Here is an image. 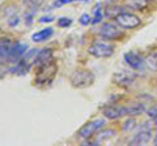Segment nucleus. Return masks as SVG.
Wrapping results in <instances>:
<instances>
[{"mask_svg": "<svg viewBox=\"0 0 157 146\" xmlns=\"http://www.w3.org/2000/svg\"><path fill=\"white\" fill-rule=\"evenodd\" d=\"M72 2H82V0H58V2H55V4L54 5H62V4H67V3H72Z\"/></svg>", "mask_w": 157, "mask_h": 146, "instance_id": "25", "label": "nucleus"}, {"mask_svg": "<svg viewBox=\"0 0 157 146\" xmlns=\"http://www.w3.org/2000/svg\"><path fill=\"white\" fill-rule=\"evenodd\" d=\"M88 52L97 59H106L114 53V47L104 42H94L88 48Z\"/></svg>", "mask_w": 157, "mask_h": 146, "instance_id": "4", "label": "nucleus"}, {"mask_svg": "<svg viewBox=\"0 0 157 146\" xmlns=\"http://www.w3.org/2000/svg\"><path fill=\"white\" fill-rule=\"evenodd\" d=\"M115 22L123 29H135L137 26H140L141 20L134 13L122 12L115 17Z\"/></svg>", "mask_w": 157, "mask_h": 146, "instance_id": "5", "label": "nucleus"}, {"mask_svg": "<svg viewBox=\"0 0 157 146\" xmlns=\"http://www.w3.org/2000/svg\"><path fill=\"white\" fill-rule=\"evenodd\" d=\"M148 2H152V0H148Z\"/></svg>", "mask_w": 157, "mask_h": 146, "instance_id": "28", "label": "nucleus"}, {"mask_svg": "<svg viewBox=\"0 0 157 146\" xmlns=\"http://www.w3.org/2000/svg\"><path fill=\"white\" fill-rule=\"evenodd\" d=\"M54 34V30L51 27H46V29H42V30H39L37 33H34L32 35V41L36 42V43H39V42H45L47 41L48 38Z\"/></svg>", "mask_w": 157, "mask_h": 146, "instance_id": "14", "label": "nucleus"}, {"mask_svg": "<svg viewBox=\"0 0 157 146\" xmlns=\"http://www.w3.org/2000/svg\"><path fill=\"white\" fill-rule=\"evenodd\" d=\"M147 114H148V116L151 119H157V104H155L152 108H149L147 111Z\"/></svg>", "mask_w": 157, "mask_h": 146, "instance_id": "23", "label": "nucleus"}, {"mask_svg": "<svg viewBox=\"0 0 157 146\" xmlns=\"http://www.w3.org/2000/svg\"><path fill=\"white\" fill-rule=\"evenodd\" d=\"M78 21H80V24H81V25H89V22H92V18L89 17V14H82V16L80 17V18H78Z\"/></svg>", "mask_w": 157, "mask_h": 146, "instance_id": "22", "label": "nucleus"}, {"mask_svg": "<svg viewBox=\"0 0 157 146\" xmlns=\"http://www.w3.org/2000/svg\"><path fill=\"white\" fill-rule=\"evenodd\" d=\"M33 16H34V12H33V11H32V12H28V13L25 14V22H26L28 26H30L32 24H33Z\"/></svg>", "mask_w": 157, "mask_h": 146, "instance_id": "24", "label": "nucleus"}, {"mask_svg": "<svg viewBox=\"0 0 157 146\" xmlns=\"http://www.w3.org/2000/svg\"><path fill=\"white\" fill-rule=\"evenodd\" d=\"M13 46H14V43L9 39H6V38H3L2 42H0V57H2L3 64L9 61V59H11Z\"/></svg>", "mask_w": 157, "mask_h": 146, "instance_id": "12", "label": "nucleus"}, {"mask_svg": "<svg viewBox=\"0 0 157 146\" xmlns=\"http://www.w3.org/2000/svg\"><path fill=\"white\" fill-rule=\"evenodd\" d=\"M151 141V128L148 125L141 126L140 132H137L134 137L131 138L130 145H145Z\"/></svg>", "mask_w": 157, "mask_h": 146, "instance_id": "11", "label": "nucleus"}, {"mask_svg": "<svg viewBox=\"0 0 157 146\" xmlns=\"http://www.w3.org/2000/svg\"><path fill=\"white\" fill-rule=\"evenodd\" d=\"M51 61H54L52 50L51 48H43V50H39L37 55L34 56L33 65L38 68V67L45 65V64H48V63H51Z\"/></svg>", "mask_w": 157, "mask_h": 146, "instance_id": "9", "label": "nucleus"}, {"mask_svg": "<svg viewBox=\"0 0 157 146\" xmlns=\"http://www.w3.org/2000/svg\"><path fill=\"white\" fill-rule=\"evenodd\" d=\"M54 20V17L52 16H45V17H41L39 18V22H42V24H45V22H51Z\"/></svg>", "mask_w": 157, "mask_h": 146, "instance_id": "26", "label": "nucleus"}, {"mask_svg": "<svg viewBox=\"0 0 157 146\" xmlns=\"http://www.w3.org/2000/svg\"><path fill=\"white\" fill-rule=\"evenodd\" d=\"M136 78V75L134 72H127V71H119L113 75V82L121 87H128L134 84Z\"/></svg>", "mask_w": 157, "mask_h": 146, "instance_id": "7", "label": "nucleus"}, {"mask_svg": "<svg viewBox=\"0 0 157 146\" xmlns=\"http://www.w3.org/2000/svg\"><path fill=\"white\" fill-rule=\"evenodd\" d=\"M127 5L135 11H143L148 7V0H127Z\"/></svg>", "mask_w": 157, "mask_h": 146, "instance_id": "17", "label": "nucleus"}, {"mask_svg": "<svg viewBox=\"0 0 157 146\" xmlns=\"http://www.w3.org/2000/svg\"><path fill=\"white\" fill-rule=\"evenodd\" d=\"M122 29L123 27L117 25L114 22H105V24H102L98 33H100V35L102 38H105L107 41H117V39H121L124 35Z\"/></svg>", "mask_w": 157, "mask_h": 146, "instance_id": "3", "label": "nucleus"}, {"mask_svg": "<svg viewBox=\"0 0 157 146\" xmlns=\"http://www.w3.org/2000/svg\"><path fill=\"white\" fill-rule=\"evenodd\" d=\"M22 3L26 5V8L36 12L38 11V8H41V5L43 4V0H22Z\"/></svg>", "mask_w": 157, "mask_h": 146, "instance_id": "18", "label": "nucleus"}, {"mask_svg": "<svg viewBox=\"0 0 157 146\" xmlns=\"http://www.w3.org/2000/svg\"><path fill=\"white\" fill-rule=\"evenodd\" d=\"M72 24L71 18H67V17H62L58 20V26L59 27H68Z\"/></svg>", "mask_w": 157, "mask_h": 146, "instance_id": "21", "label": "nucleus"}, {"mask_svg": "<svg viewBox=\"0 0 157 146\" xmlns=\"http://www.w3.org/2000/svg\"><path fill=\"white\" fill-rule=\"evenodd\" d=\"M114 134H115V130H114V129H105V130H102V132L98 133V136L96 137V140H94V142H93V145L102 144L104 141L111 138Z\"/></svg>", "mask_w": 157, "mask_h": 146, "instance_id": "16", "label": "nucleus"}, {"mask_svg": "<svg viewBox=\"0 0 157 146\" xmlns=\"http://www.w3.org/2000/svg\"><path fill=\"white\" fill-rule=\"evenodd\" d=\"M105 124V121L102 119H97V120H93V121H89L81 126L77 132V136L80 138H84V140H88L90 138L93 134H94L97 130H100L102 128V125Z\"/></svg>", "mask_w": 157, "mask_h": 146, "instance_id": "6", "label": "nucleus"}, {"mask_svg": "<svg viewBox=\"0 0 157 146\" xmlns=\"http://www.w3.org/2000/svg\"><path fill=\"white\" fill-rule=\"evenodd\" d=\"M56 71H58V67L55 64V61H51V63H48V64L36 68V80H34L36 85L37 86L50 85L52 80L55 78Z\"/></svg>", "mask_w": 157, "mask_h": 146, "instance_id": "1", "label": "nucleus"}, {"mask_svg": "<svg viewBox=\"0 0 157 146\" xmlns=\"http://www.w3.org/2000/svg\"><path fill=\"white\" fill-rule=\"evenodd\" d=\"M94 17L92 18V24L93 25H96V24H98L101 20H102V12H101V7H100V4H97V5L94 7Z\"/></svg>", "mask_w": 157, "mask_h": 146, "instance_id": "19", "label": "nucleus"}, {"mask_svg": "<svg viewBox=\"0 0 157 146\" xmlns=\"http://www.w3.org/2000/svg\"><path fill=\"white\" fill-rule=\"evenodd\" d=\"M127 107V116H137L145 112V106L143 103H135L132 106H126Z\"/></svg>", "mask_w": 157, "mask_h": 146, "instance_id": "15", "label": "nucleus"}, {"mask_svg": "<svg viewBox=\"0 0 157 146\" xmlns=\"http://www.w3.org/2000/svg\"><path fill=\"white\" fill-rule=\"evenodd\" d=\"M124 61H126V64L134 71H139L144 65L143 57L134 51H128V52L124 53Z\"/></svg>", "mask_w": 157, "mask_h": 146, "instance_id": "10", "label": "nucleus"}, {"mask_svg": "<svg viewBox=\"0 0 157 146\" xmlns=\"http://www.w3.org/2000/svg\"><path fill=\"white\" fill-rule=\"evenodd\" d=\"M28 46L24 45V43H20V42H16L13 46V51H12V55H11V59L9 61L12 63H17L20 60V57L24 56V53H25Z\"/></svg>", "mask_w": 157, "mask_h": 146, "instance_id": "13", "label": "nucleus"}, {"mask_svg": "<svg viewBox=\"0 0 157 146\" xmlns=\"http://www.w3.org/2000/svg\"><path fill=\"white\" fill-rule=\"evenodd\" d=\"M153 144H155V145L157 146V134L155 136V138H153Z\"/></svg>", "mask_w": 157, "mask_h": 146, "instance_id": "27", "label": "nucleus"}, {"mask_svg": "<svg viewBox=\"0 0 157 146\" xmlns=\"http://www.w3.org/2000/svg\"><path fill=\"white\" fill-rule=\"evenodd\" d=\"M102 114H104V116L107 119L115 120V119L122 118V116H127V107L126 106L111 104V106L105 107V108L102 110Z\"/></svg>", "mask_w": 157, "mask_h": 146, "instance_id": "8", "label": "nucleus"}, {"mask_svg": "<svg viewBox=\"0 0 157 146\" xmlns=\"http://www.w3.org/2000/svg\"><path fill=\"white\" fill-rule=\"evenodd\" d=\"M136 126V123H135V120L134 119H128L126 121V123L123 124V130L124 132H130L131 129H134Z\"/></svg>", "mask_w": 157, "mask_h": 146, "instance_id": "20", "label": "nucleus"}, {"mask_svg": "<svg viewBox=\"0 0 157 146\" xmlns=\"http://www.w3.org/2000/svg\"><path fill=\"white\" fill-rule=\"evenodd\" d=\"M96 77L89 69H76L70 77V82L75 89H85L93 85Z\"/></svg>", "mask_w": 157, "mask_h": 146, "instance_id": "2", "label": "nucleus"}]
</instances>
